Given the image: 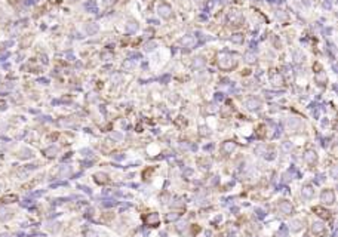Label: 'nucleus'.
Returning a JSON list of instances; mask_svg holds the SVG:
<instances>
[{"label":"nucleus","instance_id":"20e7f679","mask_svg":"<svg viewBox=\"0 0 338 237\" xmlns=\"http://www.w3.org/2000/svg\"><path fill=\"white\" fill-rule=\"evenodd\" d=\"M302 194H304L306 197H310V196H312V190H310V187H306V188L302 190Z\"/></svg>","mask_w":338,"mask_h":237},{"label":"nucleus","instance_id":"423d86ee","mask_svg":"<svg viewBox=\"0 0 338 237\" xmlns=\"http://www.w3.org/2000/svg\"><path fill=\"white\" fill-rule=\"evenodd\" d=\"M300 224H301L300 221H294L292 222V225H294L292 228H294V230H298V228H300Z\"/></svg>","mask_w":338,"mask_h":237},{"label":"nucleus","instance_id":"f257e3e1","mask_svg":"<svg viewBox=\"0 0 338 237\" xmlns=\"http://www.w3.org/2000/svg\"><path fill=\"white\" fill-rule=\"evenodd\" d=\"M334 199H335V197H334V193L331 190H326V191L322 193V200L325 201V203H329V205H331V203H334Z\"/></svg>","mask_w":338,"mask_h":237},{"label":"nucleus","instance_id":"f03ea898","mask_svg":"<svg viewBox=\"0 0 338 237\" xmlns=\"http://www.w3.org/2000/svg\"><path fill=\"white\" fill-rule=\"evenodd\" d=\"M279 209H280L283 213H289V212H291V203H288V201H282L280 205H279Z\"/></svg>","mask_w":338,"mask_h":237},{"label":"nucleus","instance_id":"0eeeda50","mask_svg":"<svg viewBox=\"0 0 338 237\" xmlns=\"http://www.w3.org/2000/svg\"><path fill=\"white\" fill-rule=\"evenodd\" d=\"M0 237H9V236H8V234H2Z\"/></svg>","mask_w":338,"mask_h":237},{"label":"nucleus","instance_id":"7ed1b4c3","mask_svg":"<svg viewBox=\"0 0 338 237\" xmlns=\"http://www.w3.org/2000/svg\"><path fill=\"white\" fill-rule=\"evenodd\" d=\"M313 231H314V233H322L323 231V225L320 224V222H316V224L313 225Z\"/></svg>","mask_w":338,"mask_h":237},{"label":"nucleus","instance_id":"39448f33","mask_svg":"<svg viewBox=\"0 0 338 237\" xmlns=\"http://www.w3.org/2000/svg\"><path fill=\"white\" fill-rule=\"evenodd\" d=\"M234 148V144H231V142H227V144L224 145V150L225 151H230V150H233Z\"/></svg>","mask_w":338,"mask_h":237}]
</instances>
